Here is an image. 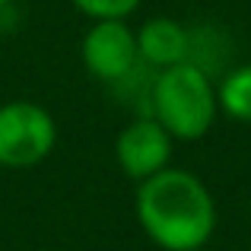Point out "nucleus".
I'll return each instance as SVG.
<instances>
[{
  "label": "nucleus",
  "mask_w": 251,
  "mask_h": 251,
  "mask_svg": "<svg viewBox=\"0 0 251 251\" xmlns=\"http://www.w3.org/2000/svg\"><path fill=\"white\" fill-rule=\"evenodd\" d=\"M134 213L143 235L162 251H201L216 232V201L188 169L169 166L137 184Z\"/></svg>",
  "instance_id": "nucleus-1"
},
{
  "label": "nucleus",
  "mask_w": 251,
  "mask_h": 251,
  "mask_svg": "<svg viewBox=\"0 0 251 251\" xmlns=\"http://www.w3.org/2000/svg\"><path fill=\"white\" fill-rule=\"evenodd\" d=\"M147 115L169 130L172 140H201L220 118L216 80L203 67L184 61L156 70L150 83Z\"/></svg>",
  "instance_id": "nucleus-2"
},
{
  "label": "nucleus",
  "mask_w": 251,
  "mask_h": 251,
  "mask_svg": "<svg viewBox=\"0 0 251 251\" xmlns=\"http://www.w3.org/2000/svg\"><path fill=\"white\" fill-rule=\"evenodd\" d=\"M57 147V121L45 105L13 99L0 105V169H35Z\"/></svg>",
  "instance_id": "nucleus-3"
},
{
  "label": "nucleus",
  "mask_w": 251,
  "mask_h": 251,
  "mask_svg": "<svg viewBox=\"0 0 251 251\" xmlns=\"http://www.w3.org/2000/svg\"><path fill=\"white\" fill-rule=\"evenodd\" d=\"M80 61L92 80L108 86L127 83L143 67L137 54V32L127 25V19L92 23L80 42Z\"/></svg>",
  "instance_id": "nucleus-4"
},
{
  "label": "nucleus",
  "mask_w": 251,
  "mask_h": 251,
  "mask_svg": "<svg viewBox=\"0 0 251 251\" xmlns=\"http://www.w3.org/2000/svg\"><path fill=\"white\" fill-rule=\"evenodd\" d=\"M172 150L175 140L169 137V130L162 127L156 118L137 115L134 121H127L115 137V159L127 178H134L137 184L147 178L159 175L162 169L172 166Z\"/></svg>",
  "instance_id": "nucleus-5"
},
{
  "label": "nucleus",
  "mask_w": 251,
  "mask_h": 251,
  "mask_svg": "<svg viewBox=\"0 0 251 251\" xmlns=\"http://www.w3.org/2000/svg\"><path fill=\"white\" fill-rule=\"evenodd\" d=\"M137 32V54L150 70H166L175 64L191 61L194 54V32L172 16H153Z\"/></svg>",
  "instance_id": "nucleus-6"
},
{
  "label": "nucleus",
  "mask_w": 251,
  "mask_h": 251,
  "mask_svg": "<svg viewBox=\"0 0 251 251\" xmlns=\"http://www.w3.org/2000/svg\"><path fill=\"white\" fill-rule=\"evenodd\" d=\"M216 102L226 118L251 124V64H239L216 80Z\"/></svg>",
  "instance_id": "nucleus-7"
},
{
  "label": "nucleus",
  "mask_w": 251,
  "mask_h": 251,
  "mask_svg": "<svg viewBox=\"0 0 251 251\" xmlns=\"http://www.w3.org/2000/svg\"><path fill=\"white\" fill-rule=\"evenodd\" d=\"M76 6V13H83L92 23H102V19H130L140 10L143 0H70Z\"/></svg>",
  "instance_id": "nucleus-8"
},
{
  "label": "nucleus",
  "mask_w": 251,
  "mask_h": 251,
  "mask_svg": "<svg viewBox=\"0 0 251 251\" xmlns=\"http://www.w3.org/2000/svg\"><path fill=\"white\" fill-rule=\"evenodd\" d=\"M10 3H13V0H0V13H3V10H6Z\"/></svg>",
  "instance_id": "nucleus-9"
},
{
  "label": "nucleus",
  "mask_w": 251,
  "mask_h": 251,
  "mask_svg": "<svg viewBox=\"0 0 251 251\" xmlns=\"http://www.w3.org/2000/svg\"><path fill=\"white\" fill-rule=\"evenodd\" d=\"M0 42H3V23H0Z\"/></svg>",
  "instance_id": "nucleus-10"
}]
</instances>
